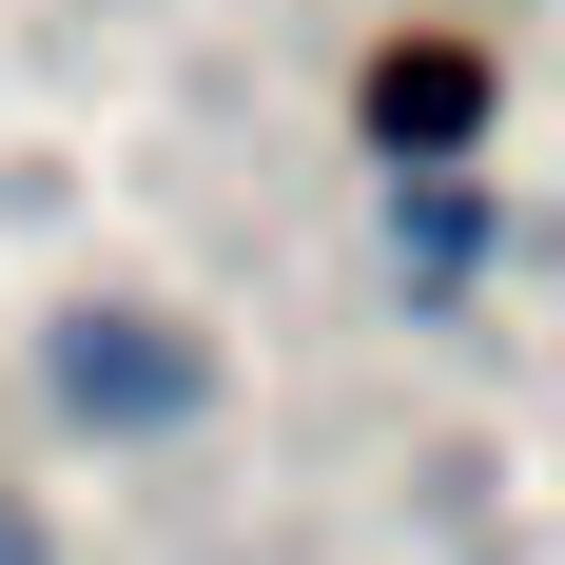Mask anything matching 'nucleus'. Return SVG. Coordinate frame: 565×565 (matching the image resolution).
Wrapping results in <instances>:
<instances>
[{
    "mask_svg": "<svg viewBox=\"0 0 565 565\" xmlns=\"http://www.w3.org/2000/svg\"><path fill=\"white\" fill-rule=\"evenodd\" d=\"M58 409H78V429H175V409H195V351H175L157 312H78V332H58Z\"/></svg>",
    "mask_w": 565,
    "mask_h": 565,
    "instance_id": "f257e3e1",
    "label": "nucleus"
},
{
    "mask_svg": "<svg viewBox=\"0 0 565 565\" xmlns=\"http://www.w3.org/2000/svg\"><path fill=\"white\" fill-rule=\"evenodd\" d=\"M371 117H391V157H449L468 117H488V78H468V58H391V78H371Z\"/></svg>",
    "mask_w": 565,
    "mask_h": 565,
    "instance_id": "f03ea898",
    "label": "nucleus"
},
{
    "mask_svg": "<svg viewBox=\"0 0 565 565\" xmlns=\"http://www.w3.org/2000/svg\"><path fill=\"white\" fill-rule=\"evenodd\" d=\"M391 254L409 274H468V195H391Z\"/></svg>",
    "mask_w": 565,
    "mask_h": 565,
    "instance_id": "7ed1b4c3",
    "label": "nucleus"
},
{
    "mask_svg": "<svg viewBox=\"0 0 565 565\" xmlns=\"http://www.w3.org/2000/svg\"><path fill=\"white\" fill-rule=\"evenodd\" d=\"M0 565H40V526H20V508H0Z\"/></svg>",
    "mask_w": 565,
    "mask_h": 565,
    "instance_id": "20e7f679",
    "label": "nucleus"
}]
</instances>
